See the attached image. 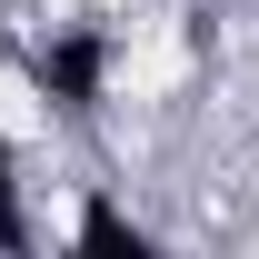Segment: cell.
<instances>
[{
  "label": "cell",
  "instance_id": "cell-1",
  "mask_svg": "<svg viewBox=\"0 0 259 259\" xmlns=\"http://www.w3.org/2000/svg\"><path fill=\"white\" fill-rule=\"evenodd\" d=\"M30 80L60 100V110H90V100H100V80H110V40H100V30L50 40V50H30Z\"/></svg>",
  "mask_w": 259,
  "mask_h": 259
},
{
  "label": "cell",
  "instance_id": "cell-2",
  "mask_svg": "<svg viewBox=\"0 0 259 259\" xmlns=\"http://www.w3.org/2000/svg\"><path fill=\"white\" fill-rule=\"evenodd\" d=\"M80 239H90V249H150V239H140V220H120L110 199H90V209H80Z\"/></svg>",
  "mask_w": 259,
  "mask_h": 259
}]
</instances>
